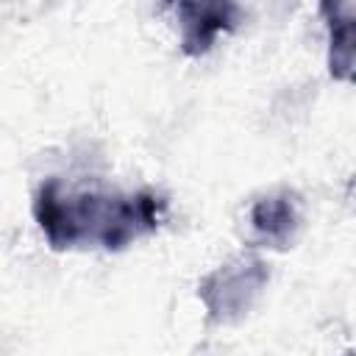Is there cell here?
<instances>
[{"mask_svg": "<svg viewBox=\"0 0 356 356\" xmlns=\"http://www.w3.org/2000/svg\"><path fill=\"white\" fill-rule=\"evenodd\" d=\"M33 211L53 248L100 239L103 248L117 250L142 231H153L159 225V200L153 195H64L58 181H47L39 189Z\"/></svg>", "mask_w": 356, "mask_h": 356, "instance_id": "1", "label": "cell"}, {"mask_svg": "<svg viewBox=\"0 0 356 356\" xmlns=\"http://www.w3.org/2000/svg\"><path fill=\"white\" fill-rule=\"evenodd\" d=\"M323 11L331 14V75L348 81L353 70V6H323Z\"/></svg>", "mask_w": 356, "mask_h": 356, "instance_id": "5", "label": "cell"}, {"mask_svg": "<svg viewBox=\"0 0 356 356\" xmlns=\"http://www.w3.org/2000/svg\"><path fill=\"white\" fill-rule=\"evenodd\" d=\"M250 220H253V228L259 231V236L264 242H270L273 248H286L292 242V234H295L298 220H300L298 200L289 192L261 197L253 206Z\"/></svg>", "mask_w": 356, "mask_h": 356, "instance_id": "4", "label": "cell"}, {"mask_svg": "<svg viewBox=\"0 0 356 356\" xmlns=\"http://www.w3.org/2000/svg\"><path fill=\"white\" fill-rule=\"evenodd\" d=\"M264 284H267L264 261L256 256H239L203 278L200 298L214 320H236L250 309V303L259 298Z\"/></svg>", "mask_w": 356, "mask_h": 356, "instance_id": "2", "label": "cell"}, {"mask_svg": "<svg viewBox=\"0 0 356 356\" xmlns=\"http://www.w3.org/2000/svg\"><path fill=\"white\" fill-rule=\"evenodd\" d=\"M184 25V50L197 56L206 53L214 36L234 25L236 6L231 3H181L178 6Z\"/></svg>", "mask_w": 356, "mask_h": 356, "instance_id": "3", "label": "cell"}]
</instances>
